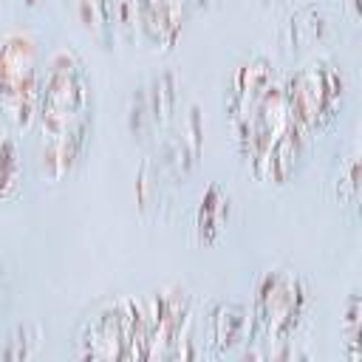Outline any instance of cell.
<instances>
[{
    "label": "cell",
    "instance_id": "6da1fadb",
    "mask_svg": "<svg viewBox=\"0 0 362 362\" xmlns=\"http://www.w3.org/2000/svg\"><path fill=\"white\" fill-rule=\"evenodd\" d=\"M226 116L240 156L260 181L286 184L297 173L308 136L291 119L283 82L266 57L255 54L235 68L226 90Z\"/></svg>",
    "mask_w": 362,
    "mask_h": 362
},
{
    "label": "cell",
    "instance_id": "7a4b0ae2",
    "mask_svg": "<svg viewBox=\"0 0 362 362\" xmlns=\"http://www.w3.org/2000/svg\"><path fill=\"white\" fill-rule=\"evenodd\" d=\"M192 317V297L181 286L124 294L93 308L76 331L79 359H164L178 356Z\"/></svg>",
    "mask_w": 362,
    "mask_h": 362
},
{
    "label": "cell",
    "instance_id": "3957f363",
    "mask_svg": "<svg viewBox=\"0 0 362 362\" xmlns=\"http://www.w3.org/2000/svg\"><path fill=\"white\" fill-rule=\"evenodd\" d=\"M31 127L42 175L62 181L82 164L93 130V79L76 48L59 45L45 59Z\"/></svg>",
    "mask_w": 362,
    "mask_h": 362
},
{
    "label": "cell",
    "instance_id": "277c9868",
    "mask_svg": "<svg viewBox=\"0 0 362 362\" xmlns=\"http://www.w3.org/2000/svg\"><path fill=\"white\" fill-rule=\"evenodd\" d=\"M311 314V288L308 283L283 266L266 269L257 277L252 311H249V339L277 356L280 348L291 345Z\"/></svg>",
    "mask_w": 362,
    "mask_h": 362
},
{
    "label": "cell",
    "instance_id": "5b68a950",
    "mask_svg": "<svg viewBox=\"0 0 362 362\" xmlns=\"http://www.w3.org/2000/svg\"><path fill=\"white\" fill-rule=\"evenodd\" d=\"M345 74L337 62L317 57L283 79V96L291 119L305 136L328 127L345 102Z\"/></svg>",
    "mask_w": 362,
    "mask_h": 362
},
{
    "label": "cell",
    "instance_id": "8992f818",
    "mask_svg": "<svg viewBox=\"0 0 362 362\" xmlns=\"http://www.w3.org/2000/svg\"><path fill=\"white\" fill-rule=\"evenodd\" d=\"M40 76L42 65L37 37L25 28L6 31L0 37V110L17 130L34 124Z\"/></svg>",
    "mask_w": 362,
    "mask_h": 362
},
{
    "label": "cell",
    "instance_id": "52a82bcc",
    "mask_svg": "<svg viewBox=\"0 0 362 362\" xmlns=\"http://www.w3.org/2000/svg\"><path fill=\"white\" fill-rule=\"evenodd\" d=\"M130 8L141 37L156 51L173 48L184 25V0H130Z\"/></svg>",
    "mask_w": 362,
    "mask_h": 362
},
{
    "label": "cell",
    "instance_id": "ba28073f",
    "mask_svg": "<svg viewBox=\"0 0 362 362\" xmlns=\"http://www.w3.org/2000/svg\"><path fill=\"white\" fill-rule=\"evenodd\" d=\"M206 337L215 354H226L238 348L243 339H249V311L240 303L218 300L206 311Z\"/></svg>",
    "mask_w": 362,
    "mask_h": 362
},
{
    "label": "cell",
    "instance_id": "9c48e42d",
    "mask_svg": "<svg viewBox=\"0 0 362 362\" xmlns=\"http://www.w3.org/2000/svg\"><path fill=\"white\" fill-rule=\"evenodd\" d=\"M20 184H23V156L11 133V122L0 110V201L14 198Z\"/></svg>",
    "mask_w": 362,
    "mask_h": 362
},
{
    "label": "cell",
    "instance_id": "30bf717a",
    "mask_svg": "<svg viewBox=\"0 0 362 362\" xmlns=\"http://www.w3.org/2000/svg\"><path fill=\"white\" fill-rule=\"evenodd\" d=\"M229 218V192H223V187L212 184L206 189V195L201 198V206H198V218H195V226L201 232L204 240H212L223 223Z\"/></svg>",
    "mask_w": 362,
    "mask_h": 362
},
{
    "label": "cell",
    "instance_id": "8fae6325",
    "mask_svg": "<svg viewBox=\"0 0 362 362\" xmlns=\"http://www.w3.org/2000/svg\"><path fill=\"white\" fill-rule=\"evenodd\" d=\"M334 189H337V198L348 206H354L359 201V150L356 147L339 158V173H337Z\"/></svg>",
    "mask_w": 362,
    "mask_h": 362
},
{
    "label": "cell",
    "instance_id": "7c38bea8",
    "mask_svg": "<svg viewBox=\"0 0 362 362\" xmlns=\"http://www.w3.org/2000/svg\"><path fill=\"white\" fill-rule=\"evenodd\" d=\"M359 314H362V303H359V294L354 291L345 303V317H342L345 337H348L345 345H348V359L351 362H359V351H362V345H359Z\"/></svg>",
    "mask_w": 362,
    "mask_h": 362
},
{
    "label": "cell",
    "instance_id": "4fadbf2b",
    "mask_svg": "<svg viewBox=\"0 0 362 362\" xmlns=\"http://www.w3.org/2000/svg\"><path fill=\"white\" fill-rule=\"evenodd\" d=\"M28 3H34V0H28Z\"/></svg>",
    "mask_w": 362,
    "mask_h": 362
}]
</instances>
